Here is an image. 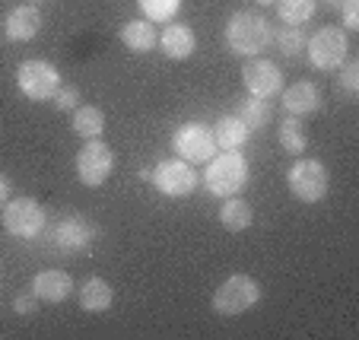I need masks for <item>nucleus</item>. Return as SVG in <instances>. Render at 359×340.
Listing matches in <instances>:
<instances>
[{
    "label": "nucleus",
    "mask_w": 359,
    "mask_h": 340,
    "mask_svg": "<svg viewBox=\"0 0 359 340\" xmlns=\"http://www.w3.org/2000/svg\"><path fill=\"white\" fill-rule=\"evenodd\" d=\"M226 45L238 57H258L273 45V26L258 10H238L226 20Z\"/></svg>",
    "instance_id": "obj_1"
},
{
    "label": "nucleus",
    "mask_w": 359,
    "mask_h": 340,
    "mask_svg": "<svg viewBox=\"0 0 359 340\" xmlns=\"http://www.w3.org/2000/svg\"><path fill=\"white\" fill-rule=\"evenodd\" d=\"M203 165H207V172L201 175V182L213 198H223V200L236 198L238 191L248 184V163H245V156L238 150H223Z\"/></svg>",
    "instance_id": "obj_2"
},
{
    "label": "nucleus",
    "mask_w": 359,
    "mask_h": 340,
    "mask_svg": "<svg viewBox=\"0 0 359 340\" xmlns=\"http://www.w3.org/2000/svg\"><path fill=\"white\" fill-rule=\"evenodd\" d=\"M305 55L315 70H337L350 57V35L344 26H321L309 35Z\"/></svg>",
    "instance_id": "obj_3"
},
{
    "label": "nucleus",
    "mask_w": 359,
    "mask_h": 340,
    "mask_svg": "<svg viewBox=\"0 0 359 340\" xmlns=\"http://www.w3.org/2000/svg\"><path fill=\"white\" fill-rule=\"evenodd\" d=\"M261 283L248 273H232L229 280L217 286V293H213V312L217 315H245L248 308H255L261 302Z\"/></svg>",
    "instance_id": "obj_4"
},
{
    "label": "nucleus",
    "mask_w": 359,
    "mask_h": 340,
    "mask_svg": "<svg viewBox=\"0 0 359 340\" xmlns=\"http://www.w3.org/2000/svg\"><path fill=\"white\" fill-rule=\"evenodd\" d=\"M286 184H290L292 198H299L302 204H318L327 198L331 178H327L325 163H318V159H296L286 172Z\"/></svg>",
    "instance_id": "obj_5"
},
{
    "label": "nucleus",
    "mask_w": 359,
    "mask_h": 340,
    "mask_svg": "<svg viewBox=\"0 0 359 340\" xmlns=\"http://www.w3.org/2000/svg\"><path fill=\"white\" fill-rule=\"evenodd\" d=\"M16 89L26 95L29 102H48L55 99V93L61 89V74L55 64L48 61H22L16 67Z\"/></svg>",
    "instance_id": "obj_6"
},
{
    "label": "nucleus",
    "mask_w": 359,
    "mask_h": 340,
    "mask_svg": "<svg viewBox=\"0 0 359 340\" xmlns=\"http://www.w3.org/2000/svg\"><path fill=\"white\" fill-rule=\"evenodd\" d=\"M48 226L45 207L35 198H13L4 204V229L16 238H39Z\"/></svg>",
    "instance_id": "obj_7"
},
{
    "label": "nucleus",
    "mask_w": 359,
    "mask_h": 340,
    "mask_svg": "<svg viewBox=\"0 0 359 340\" xmlns=\"http://www.w3.org/2000/svg\"><path fill=\"white\" fill-rule=\"evenodd\" d=\"M172 153L184 163H210L217 156V143H213V130L201 121H188L172 134Z\"/></svg>",
    "instance_id": "obj_8"
},
{
    "label": "nucleus",
    "mask_w": 359,
    "mask_h": 340,
    "mask_svg": "<svg viewBox=\"0 0 359 340\" xmlns=\"http://www.w3.org/2000/svg\"><path fill=\"white\" fill-rule=\"evenodd\" d=\"M111 169H115V153L105 140H86L80 153H76V178L86 188H99V184L109 182Z\"/></svg>",
    "instance_id": "obj_9"
},
{
    "label": "nucleus",
    "mask_w": 359,
    "mask_h": 340,
    "mask_svg": "<svg viewBox=\"0 0 359 340\" xmlns=\"http://www.w3.org/2000/svg\"><path fill=\"white\" fill-rule=\"evenodd\" d=\"M149 182L156 184V191L159 194H165V198H188L191 191L201 184V175L194 172V165L191 163L172 156V159L156 163V169H153V178H149Z\"/></svg>",
    "instance_id": "obj_10"
},
{
    "label": "nucleus",
    "mask_w": 359,
    "mask_h": 340,
    "mask_svg": "<svg viewBox=\"0 0 359 340\" xmlns=\"http://www.w3.org/2000/svg\"><path fill=\"white\" fill-rule=\"evenodd\" d=\"M242 83L245 89H248V95H255V99H273V95H280V89H283V74H280V67L273 61H267V57H248L242 67Z\"/></svg>",
    "instance_id": "obj_11"
},
{
    "label": "nucleus",
    "mask_w": 359,
    "mask_h": 340,
    "mask_svg": "<svg viewBox=\"0 0 359 340\" xmlns=\"http://www.w3.org/2000/svg\"><path fill=\"white\" fill-rule=\"evenodd\" d=\"M93 238H95V226L89 223L86 217H76V213L74 217H61L55 226H51V245L67 252V254L89 248Z\"/></svg>",
    "instance_id": "obj_12"
},
{
    "label": "nucleus",
    "mask_w": 359,
    "mask_h": 340,
    "mask_svg": "<svg viewBox=\"0 0 359 340\" xmlns=\"http://www.w3.org/2000/svg\"><path fill=\"white\" fill-rule=\"evenodd\" d=\"M41 32V13L35 4H20L4 20V35L7 41H32Z\"/></svg>",
    "instance_id": "obj_13"
},
{
    "label": "nucleus",
    "mask_w": 359,
    "mask_h": 340,
    "mask_svg": "<svg viewBox=\"0 0 359 340\" xmlns=\"http://www.w3.org/2000/svg\"><path fill=\"white\" fill-rule=\"evenodd\" d=\"M280 102H283L286 115L302 118V115H312V111L321 109V93L315 83L299 80V83H292V86L280 89Z\"/></svg>",
    "instance_id": "obj_14"
},
{
    "label": "nucleus",
    "mask_w": 359,
    "mask_h": 340,
    "mask_svg": "<svg viewBox=\"0 0 359 340\" xmlns=\"http://www.w3.org/2000/svg\"><path fill=\"white\" fill-rule=\"evenodd\" d=\"M197 48V35L191 26L184 22H169V26L159 32V51L172 61H188Z\"/></svg>",
    "instance_id": "obj_15"
},
{
    "label": "nucleus",
    "mask_w": 359,
    "mask_h": 340,
    "mask_svg": "<svg viewBox=\"0 0 359 340\" xmlns=\"http://www.w3.org/2000/svg\"><path fill=\"white\" fill-rule=\"evenodd\" d=\"M32 293L39 302H64L74 293V280L67 271H39L32 277Z\"/></svg>",
    "instance_id": "obj_16"
},
{
    "label": "nucleus",
    "mask_w": 359,
    "mask_h": 340,
    "mask_svg": "<svg viewBox=\"0 0 359 340\" xmlns=\"http://www.w3.org/2000/svg\"><path fill=\"white\" fill-rule=\"evenodd\" d=\"M118 35H121L124 48H128V51H134V55H147V51H153V48H156V41H159L156 26H153L149 20H130V22H124Z\"/></svg>",
    "instance_id": "obj_17"
},
{
    "label": "nucleus",
    "mask_w": 359,
    "mask_h": 340,
    "mask_svg": "<svg viewBox=\"0 0 359 340\" xmlns=\"http://www.w3.org/2000/svg\"><path fill=\"white\" fill-rule=\"evenodd\" d=\"M210 130H213V143H217V150H242L245 143H248V137H251V130L245 128L236 115L217 118V124H213Z\"/></svg>",
    "instance_id": "obj_18"
},
{
    "label": "nucleus",
    "mask_w": 359,
    "mask_h": 340,
    "mask_svg": "<svg viewBox=\"0 0 359 340\" xmlns=\"http://www.w3.org/2000/svg\"><path fill=\"white\" fill-rule=\"evenodd\" d=\"M111 302H115V293L111 286L102 277H86V283L80 286V308L83 312H109Z\"/></svg>",
    "instance_id": "obj_19"
},
{
    "label": "nucleus",
    "mask_w": 359,
    "mask_h": 340,
    "mask_svg": "<svg viewBox=\"0 0 359 340\" xmlns=\"http://www.w3.org/2000/svg\"><path fill=\"white\" fill-rule=\"evenodd\" d=\"M232 115H236L238 121H242L245 128L255 134V130H264L267 124H271L273 109H271V102H267V99H255V95H248V99H242V102L236 105V111H232Z\"/></svg>",
    "instance_id": "obj_20"
},
{
    "label": "nucleus",
    "mask_w": 359,
    "mask_h": 340,
    "mask_svg": "<svg viewBox=\"0 0 359 340\" xmlns=\"http://www.w3.org/2000/svg\"><path fill=\"white\" fill-rule=\"evenodd\" d=\"M219 223L226 226L229 232H245L251 223H255V210H251L248 200L236 198H226V204L219 207Z\"/></svg>",
    "instance_id": "obj_21"
},
{
    "label": "nucleus",
    "mask_w": 359,
    "mask_h": 340,
    "mask_svg": "<svg viewBox=\"0 0 359 340\" xmlns=\"http://www.w3.org/2000/svg\"><path fill=\"white\" fill-rule=\"evenodd\" d=\"M273 7H277L283 26H305L318 13V0H277Z\"/></svg>",
    "instance_id": "obj_22"
},
{
    "label": "nucleus",
    "mask_w": 359,
    "mask_h": 340,
    "mask_svg": "<svg viewBox=\"0 0 359 340\" xmlns=\"http://www.w3.org/2000/svg\"><path fill=\"white\" fill-rule=\"evenodd\" d=\"M74 130L80 137H86V140L102 137V130H105V115H102V109H95V105H76L74 109Z\"/></svg>",
    "instance_id": "obj_23"
},
{
    "label": "nucleus",
    "mask_w": 359,
    "mask_h": 340,
    "mask_svg": "<svg viewBox=\"0 0 359 340\" xmlns=\"http://www.w3.org/2000/svg\"><path fill=\"white\" fill-rule=\"evenodd\" d=\"M280 147L292 156L309 150V137H305V128H302V118L296 115H286L283 124H280Z\"/></svg>",
    "instance_id": "obj_24"
},
{
    "label": "nucleus",
    "mask_w": 359,
    "mask_h": 340,
    "mask_svg": "<svg viewBox=\"0 0 359 340\" xmlns=\"http://www.w3.org/2000/svg\"><path fill=\"white\" fill-rule=\"evenodd\" d=\"M273 41H277V48L283 51V57H299L305 51L309 35L302 32V26H283L280 32H273Z\"/></svg>",
    "instance_id": "obj_25"
},
{
    "label": "nucleus",
    "mask_w": 359,
    "mask_h": 340,
    "mask_svg": "<svg viewBox=\"0 0 359 340\" xmlns=\"http://www.w3.org/2000/svg\"><path fill=\"white\" fill-rule=\"evenodd\" d=\"M143 10V20L149 22H172L182 7V0H137Z\"/></svg>",
    "instance_id": "obj_26"
},
{
    "label": "nucleus",
    "mask_w": 359,
    "mask_h": 340,
    "mask_svg": "<svg viewBox=\"0 0 359 340\" xmlns=\"http://www.w3.org/2000/svg\"><path fill=\"white\" fill-rule=\"evenodd\" d=\"M337 83L346 95H359V61L346 57V61L337 67Z\"/></svg>",
    "instance_id": "obj_27"
},
{
    "label": "nucleus",
    "mask_w": 359,
    "mask_h": 340,
    "mask_svg": "<svg viewBox=\"0 0 359 340\" xmlns=\"http://www.w3.org/2000/svg\"><path fill=\"white\" fill-rule=\"evenodd\" d=\"M76 105H80V89H76V86H61V89L55 93V109L74 111Z\"/></svg>",
    "instance_id": "obj_28"
},
{
    "label": "nucleus",
    "mask_w": 359,
    "mask_h": 340,
    "mask_svg": "<svg viewBox=\"0 0 359 340\" xmlns=\"http://www.w3.org/2000/svg\"><path fill=\"white\" fill-rule=\"evenodd\" d=\"M340 16H344L346 32H356L359 29V0H344V4H340Z\"/></svg>",
    "instance_id": "obj_29"
},
{
    "label": "nucleus",
    "mask_w": 359,
    "mask_h": 340,
    "mask_svg": "<svg viewBox=\"0 0 359 340\" xmlns=\"http://www.w3.org/2000/svg\"><path fill=\"white\" fill-rule=\"evenodd\" d=\"M35 302H39V299H35V293H20V296L13 299V312H16V315H32L35 308H39Z\"/></svg>",
    "instance_id": "obj_30"
},
{
    "label": "nucleus",
    "mask_w": 359,
    "mask_h": 340,
    "mask_svg": "<svg viewBox=\"0 0 359 340\" xmlns=\"http://www.w3.org/2000/svg\"><path fill=\"white\" fill-rule=\"evenodd\" d=\"M7 200H10V178L0 172V207L7 204Z\"/></svg>",
    "instance_id": "obj_31"
},
{
    "label": "nucleus",
    "mask_w": 359,
    "mask_h": 340,
    "mask_svg": "<svg viewBox=\"0 0 359 340\" xmlns=\"http://www.w3.org/2000/svg\"><path fill=\"white\" fill-rule=\"evenodd\" d=\"M137 175H140V182H149V178H153V169H149V165H143Z\"/></svg>",
    "instance_id": "obj_32"
},
{
    "label": "nucleus",
    "mask_w": 359,
    "mask_h": 340,
    "mask_svg": "<svg viewBox=\"0 0 359 340\" xmlns=\"http://www.w3.org/2000/svg\"><path fill=\"white\" fill-rule=\"evenodd\" d=\"M321 7H331V10H340V4H344V0H318Z\"/></svg>",
    "instance_id": "obj_33"
},
{
    "label": "nucleus",
    "mask_w": 359,
    "mask_h": 340,
    "mask_svg": "<svg viewBox=\"0 0 359 340\" xmlns=\"http://www.w3.org/2000/svg\"><path fill=\"white\" fill-rule=\"evenodd\" d=\"M277 0H258V7H273Z\"/></svg>",
    "instance_id": "obj_34"
},
{
    "label": "nucleus",
    "mask_w": 359,
    "mask_h": 340,
    "mask_svg": "<svg viewBox=\"0 0 359 340\" xmlns=\"http://www.w3.org/2000/svg\"><path fill=\"white\" fill-rule=\"evenodd\" d=\"M29 4H35V0H29Z\"/></svg>",
    "instance_id": "obj_35"
}]
</instances>
